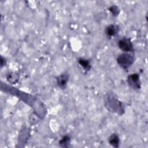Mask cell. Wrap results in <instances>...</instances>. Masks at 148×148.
I'll return each instance as SVG.
<instances>
[{
    "instance_id": "7a4b0ae2",
    "label": "cell",
    "mask_w": 148,
    "mask_h": 148,
    "mask_svg": "<svg viewBox=\"0 0 148 148\" xmlns=\"http://www.w3.org/2000/svg\"><path fill=\"white\" fill-rule=\"evenodd\" d=\"M119 47L125 53L132 52L134 51V47L132 42L129 38H123L118 42Z\"/></svg>"
},
{
    "instance_id": "3957f363",
    "label": "cell",
    "mask_w": 148,
    "mask_h": 148,
    "mask_svg": "<svg viewBox=\"0 0 148 148\" xmlns=\"http://www.w3.org/2000/svg\"><path fill=\"white\" fill-rule=\"evenodd\" d=\"M127 82L129 86L134 89H139L140 88V82L138 73H133L129 75L127 78Z\"/></svg>"
},
{
    "instance_id": "30bf717a",
    "label": "cell",
    "mask_w": 148,
    "mask_h": 148,
    "mask_svg": "<svg viewBox=\"0 0 148 148\" xmlns=\"http://www.w3.org/2000/svg\"><path fill=\"white\" fill-rule=\"evenodd\" d=\"M109 10L112 13V14L114 16H117L119 14V10L117 6H112L109 8Z\"/></svg>"
},
{
    "instance_id": "8992f818",
    "label": "cell",
    "mask_w": 148,
    "mask_h": 148,
    "mask_svg": "<svg viewBox=\"0 0 148 148\" xmlns=\"http://www.w3.org/2000/svg\"><path fill=\"white\" fill-rule=\"evenodd\" d=\"M109 143L114 147H118L119 145V137L117 134H112L109 138Z\"/></svg>"
},
{
    "instance_id": "5b68a950",
    "label": "cell",
    "mask_w": 148,
    "mask_h": 148,
    "mask_svg": "<svg viewBox=\"0 0 148 148\" xmlns=\"http://www.w3.org/2000/svg\"><path fill=\"white\" fill-rule=\"evenodd\" d=\"M119 31V27L116 24H110L108 25L105 29L106 34L109 37H112L116 35Z\"/></svg>"
},
{
    "instance_id": "6da1fadb",
    "label": "cell",
    "mask_w": 148,
    "mask_h": 148,
    "mask_svg": "<svg viewBox=\"0 0 148 148\" xmlns=\"http://www.w3.org/2000/svg\"><path fill=\"white\" fill-rule=\"evenodd\" d=\"M117 61L122 68L126 69L132 65L134 61V58L131 54L124 53L120 54L117 57Z\"/></svg>"
},
{
    "instance_id": "52a82bcc",
    "label": "cell",
    "mask_w": 148,
    "mask_h": 148,
    "mask_svg": "<svg viewBox=\"0 0 148 148\" xmlns=\"http://www.w3.org/2000/svg\"><path fill=\"white\" fill-rule=\"evenodd\" d=\"M78 62L80 66L86 71H89L91 68L90 61L84 58H80L78 60Z\"/></svg>"
},
{
    "instance_id": "9c48e42d",
    "label": "cell",
    "mask_w": 148,
    "mask_h": 148,
    "mask_svg": "<svg viewBox=\"0 0 148 148\" xmlns=\"http://www.w3.org/2000/svg\"><path fill=\"white\" fill-rule=\"evenodd\" d=\"M13 78L14 79H16L17 81L18 79V77L17 74H16L14 73H12L10 75H9V76L8 77V80L9 82H10L12 83H15V82H14V80L13 79Z\"/></svg>"
},
{
    "instance_id": "ba28073f",
    "label": "cell",
    "mask_w": 148,
    "mask_h": 148,
    "mask_svg": "<svg viewBox=\"0 0 148 148\" xmlns=\"http://www.w3.org/2000/svg\"><path fill=\"white\" fill-rule=\"evenodd\" d=\"M70 137L68 136H64L59 142V144L61 147H68L70 143Z\"/></svg>"
},
{
    "instance_id": "277c9868",
    "label": "cell",
    "mask_w": 148,
    "mask_h": 148,
    "mask_svg": "<svg viewBox=\"0 0 148 148\" xmlns=\"http://www.w3.org/2000/svg\"><path fill=\"white\" fill-rule=\"evenodd\" d=\"M69 79L68 73L65 72L57 77V83L61 88H65Z\"/></svg>"
}]
</instances>
